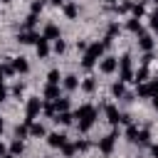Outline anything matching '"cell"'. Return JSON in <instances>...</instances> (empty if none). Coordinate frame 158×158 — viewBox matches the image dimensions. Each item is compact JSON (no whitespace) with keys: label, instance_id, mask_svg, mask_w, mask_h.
I'll return each instance as SVG.
<instances>
[{"label":"cell","instance_id":"50","mask_svg":"<svg viewBox=\"0 0 158 158\" xmlns=\"http://www.w3.org/2000/svg\"><path fill=\"white\" fill-rule=\"evenodd\" d=\"M104 2H116V0H104Z\"/></svg>","mask_w":158,"mask_h":158},{"label":"cell","instance_id":"52","mask_svg":"<svg viewBox=\"0 0 158 158\" xmlns=\"http://www.w3.org/2000/svg\"><path fill=\"white\" fill-rule=\"evenodd\" d=\"M153 2H156V5H158V0H153Z\"/></svg>","mask_w":158,"mask_h":158},{"label":"cell","instance_id":"13","mask_svg":"<svg viewBox=\"0 0 158 158\" xmlns=\"http://www.w3.org/2000/svg\"><path fill=\"white\" fill-rule=\"evenodd\" d=\"M54 121H57V123H62V126H69V123L74 121V114H72V111H62V114H57V116H54Z\"/></svg>","mask_w":158,"mask_h":158},{"label":"cell","instance_id":"10","mask_svg":"<svg viewBox=\"0 0 158 158\" xmlns=\"http://www.w3.org/2000/svg\"><path fill=\"white\" fill-rule=\"evenodd\" d=\"M138 47H141L143 52H151V49H153V37H151V35H146V32H143V35H138Z\"/></svg>","mask_w":158,"mask_h":158},{"label":"cell","instance_id":"3","mask_svg":"<svg viewBox=\"0 0 158 158\" xmlns=\"http://www.w3.org/2000/svg\"><path fill=\"white\" fill-rule=\"evenodd\" d=\"M40 111H42V99H40V96H30V99H27V106H25V114H27L25 123H32V118H35Z\"/></svg>","mask_w":158,"mask_h":158},{"label":"cell","instance_id":"33","mask_svg":"<svg viewBox=\"0 0 158 158\" xmlns=\"http://www.w3.org/2000/svg\"><path fill=\"white\" fill-rule=\"evenodd\" d=\"M64 49H67V44H64L62 40H54V52H57V54H62Z\"/></svg>","mask_w":158,"mask_h":158},{"label":"cell","instance_id":"24","mask_svg":"<svg viewBox=\"0 0 158 158\" xmlns=\"http://www.w3.org/2000/svg\"><path fill=\"white\" fill-rule=\"evenodd\" d=\"M143 12H146V7L141 5V2H136V5H131V15L138 20V17H143Z\"/></svg>","mask_w":158,"mask_h":158},{"label":"cell","instance_id":"28","mask_svg":"<svg viewBox=\"0 0 158 158\" xmlns=\"http://www.w3.org/2000/svg\"><path fill=\"white\" fill-rule=\"evenodd\" d=\"M111 94H114V96H123V94H126V89H123V81H116V84L111 86Z\"/></svg>","mask_w":158,"mask_h":158},{"label":"cell","instance_id":"2","mask_svg":"<svg viewBox=\"0 0 158 158\" xmlns=\"http://www.w3.org/2000/svg\"><path fill=\"white\" fill-rule=\"evenodd\" d=\"M118 79L121 81H133V67H131V57L128 54H123L121 59H118Z\"/></svg>","mask_w":158,"mask_h":158},{"label":"cell","instance_id":"12","mask_svg":"<svg viewBox=\"0 0 158 158\" xmlns=\"http://www.w3.org/2000/svg\"><path fill=\"white\" fill-rule=\"evenodd\" d=\"M42 37L44 40H59V27L57 25H47L44 32H42Z\"/></svg>","mask_w":158,"mask_h":158},{"label":"cell","instance_id":"41","mask_svg":"<svg viewBox=\"0 0 158 158\" xmlns=\"http://www.w3.org/2000/svg\"><path fill=\"white\" fill-rule=\"evenodd\" d=\"M86 47H89V44H86V42H81V40H79V42H77V49H81V52H86Z\"/></svg>","mask_w":158,"mask_h":158},{"label":"cell","instance_id":"38","mask_svg":"<svg viewBox=\"0 0 158 158\" xmlns=\"http://www.w3.org/2000/svg\"><path fill=\"white\" fill-rule=\"evenodd\" d=\"M116 10H118V12H128V10H131V2H121Z\"/></svg>","mask_w":158,"mask_h":158},{"label":"cell","instance_id":"7","mask_svg":"<svg viewBox=\"0 0 158 158\" xmlns=\"http://www.w3.org/2000/svg\"><path fill=\"white\" fill-rule=\"evenodd\" d=\"M104 111H106V118H109V123H111V126H116V123L121 121V114H118V109H116L114 104H106V106H104Z\"/></svg>","mask_w":158,"mask_h":158},{"label":"cell","instance_id":"49","mask_svg":"<svg viewBox=\"0 0 158 158\" xmlns=\"http://www.w3.org/2000/svg\"><path fill=\"white\" fill-rule=\"evenodd\" d=\"M0 84H2V72H0Z\"/></svg>","mask_w":158,"mask_h":158},{"label":"cell","instance_id":"17","mask_svg":"<svg viewBox=\"0 0 158 158\" xmlns=\"http://www.w3.org/2000/svg\"><path fill=\"white\" fill-rule=\"evenodd\" d=\"M77 86H79V79H77L74 74H67V77H64V89H67V91H74Z\"/></svg>","mask_w":158,"mask_h":158},{"label":"cell","instance_id":"36","mask_svg":"<svg viewBox=\"0 0 158 158\" xmlns=\"http://www.w3.org/2000/svg\"><path fill=\"white\" fill-rule=\"evenodd\" d=\"M74 146H77V151H86V148H89L91 143H89V141H77Z\"/></svg>","mask_w":158,"mask_h":158},{"label":"cell","instance_id":"40","mask_svg":"<svg viewBox=\"0 0 158 158\" xmlns=\"http://www.w3.org/2000/svg\"><path fill=\"white\" fill-rule=\"evenodd\" d=\"M116 32H118V25H111V27H109V37H114Z\"/></svg>","mask_w":158,"mask_h":158},{"label":"cell","instance_id":"27","mask_svg":"<svg viewBox=\"0 0 158 158\" xmlns=\"http://www.w3.org/2000/svg\"><path fill=\"white\" fill-rule=\"evenodd\" d=\"M81 89H84V91H89V94H91V91H94V89H96V81H94V79H91V77H89V79H84V81H81Z\"/></svg>","mask_w":158,"mask_h":158},{"label":"cell","instance_id":"42","mask_svg":"<svg viewBox=\"0 0 158 158\" xmlns=\"http://www.w3.org/2000/svg\"><path fill=\"white\" fill-rule=\"evenodd\" d=\"M7 96V89H5V84H0V101Z\"/></svg>","mask_w":158,"mask_h":158},{"label":"cell","instance_id":"35","mask_svg":"<svg viewBox=\"0 0 158 158\" xmlns=\"http://www.w3.org/2000/svg\"><path fill=\"white\" fill-rule=\"evenodd\" d=\"M151 27L158 32V10H156V12H151Z\"/></svg>","mask_w":158,"mask_h":158},{"label":"cell","instance_id":"37","mask_svg":"<svg viewBox=\"0 0 158 158\" xmlns=\"http://www.w3.org/2000/svg\"><path fill=\"white\" fill-rule=\"evenodd\" d=\"M22 91H25V84H15V86H12V94H15V96H20Z\"/></svg>","mask_w":158,"mask_h":158},{"label":"cell","instance_id":"22","mask_svg":"<svg viewBox=\"0 0 158 158\" xmlns=\"http://www.w3.org/2000/svg\"><path fill=\"white\" fill-rule=\"evenodd\" d=\"M22 151H25V146H22V141H20V138L10 143V156H20Z\"/></svg>","mask_w":158,"mask_h":158},{"label":"cell","instance_id":"5","mask_svg":"<svg viewBox=\"0 0 158 158\" xmlns=\"http://www.w3.org/2000/svg\"><path fill=\"white\" fill-rule=\"evenodd\" d=\"M138 96H158V79H153V81H143V84H138Z\"/></svg>","mask_w":158,"mask_h":158},{"label":"cell","instance_id":"39","mask_svg":"<svg viewBox=\"0 0 158 158\" xmlns=\"http://www.w3.org/2000/svg\"><path fill=\"white\" fill-rule=\"evenodd\" d=\"M40 10H42V2H37V0H35V2H32V15H37Z\"/></svg>","mask_w":158,"mask_h":158},{"label":"cell","instance_id":"19","mask_svg":"<svg viewBox=\"0 0 158 158\" xmlns=\"http://www.w3.org/2000/svg\"><path fill=\"white\" fill-rule=\"evenodd\" d=\"M126 27H128L131 32H136V35H143V27H141V22H138L136 17H131V20L126 22Z\"/></svg>","mask_w":158,"mask_h":158},{"label":"cell","instance_id":"11","mask_svg":"<svg viewBox=\"0 0 158 158\" xmlns=\"http://www.w3.org/2000/svg\"><path fill=\"white\" fill-rule=\"evenodd\" d=\"M22 44H37L40 42V35H35V32H20V37H17Z\"/></svg>","mask_w":158,"mask_h":158},{"label":"cell","instance_id":"29","mask_svg":"<svg viewBox=\"0 0 158 158\" xmlns=\"http://www.w3.org/2000/svg\"><path fill=\"white\" fill-rule=\"evenodd\" d=\"M42 111H44L47 116H52V118L57 116V109H54V104H52V101H49V104H42Z\"/></svg>","mask_w":158,"mask_h":158},{"label":"cell","instance_id":"48","mask_svg":"<svg viewBox=\"0 0 158 158\" xmlns=\"http://www.w3.org/2000/svg\"><path fill=\"white\" fill-rule=\"evenodd\" d=\"M2 158H15V156H10V153H5V156H2Z\"/></svg>","mask_w":158,"mask_h":158},{"label":"cell","instance_id":"23","mask_svg":"<svg viewBox=\"0 0 158 158\" xmlns=\"http://www.w3.org/2000/svg\"><path fill=\"white\" fill-rule=\"evenodd\" d=\"M64 15H67V17H77V15H79V7H77L74 2H67V5H64Z\"/></svg>","mask_w":158,"mask_h":158},{"label":"cell","instance_id":"1","mask_svg":"<svg viewBox=\"0 0 158 158\" xmlns=\"http://www.w3.org/2000/svg\"><path fill=\"white\" fill-rule=\"evenodd\" d=\"M74 118H77L79 131H89V128L94 126V121H96V109H94L91 104H84V106H79V109L74 111Z\"/></svg>","mask_w":158,"mask_h":158},{"label":"cell","instance_id":"44","mask_svg":"<svg viewBox=\"0 0 158 158\" xmlns=\"http://www.w3.org/2000/svg\"><path fill=\"white\" fill-rule=\"evenodd\" d=\"M2 156H5V143L0 141V158H2Z\"/></svg>","mask_w":158,"mask_h":158},{"label":"cell","instance_id":"47","mask_svg":"<svg viewBox=\"0 0 158 158\" xmlns=\"http://www.w3.org/2000/svg\"><path fill=\"white\" fill-rule=\"evenodd\" d=\"M2 128H5V123H2V118H0V133H2Z\"/></svg>","mask_w":158,"mask_h":158},{"label":"cell","instance_id":"4","mask_svg":"<svg viewBox=\"0 0 158 158\" xmlns=\"http://www.w3.org/2000/svg\"><path fill=\"white\" fill-rule=\"evenodd\" d=\"M116 138H118V136H116V131L106 133V136H104V138L99 141V151H101L104 156H109V153L114 151V143H116Z\"/></svg>","mask_w":158,"mask_h":158},{"label":"cell","instance_id":"21","mask_svg":"<svg viewBox=\"0 0 158 158\" xmlns=\"http://www.w3.org/2000/svg\"><path fill=\"white\" fill-rule=\"evenodd\" d=\"M52 104H54L57 114H62V111H69V99H54Z\"/></svg>","mask_w":158,"mask_h":158},{"label":"cell","instance_id":"15","mask_svg":"<svg viewBox=\"0 0 158 158\" xmlns=\"http://www.w3.org/2000/svg\"><path fill=\"white\" fill-rule=\"evenodd\" d=\"M35 49H37V54H40V57L44 59V57L49 54V44H47V40H44V37H40V42L35 44Z\"/></svg>","mask_w":158,"mask_h":158},{"label":"cell","instance_id":"43","mask_svg":"<svg viewBox=\"0 0 158 158\" xmlns=\"http://www.w3.org/2000/svg\"><path fill=\"white\" fill-rule=\"evenodd\" d=\"M151 153H153V156L158 158V143H156V146H151Z\"/></svg>","mask_w":158,"mask_h":158},{"label":"cell","instance_id":"32","mask_svg":"<svg viewBox=\"0 0 158 158\" xmlns=\"http://www.w3.org/2000/svg\"><path fill=\"white\" fill-rule=\"evenodd\" d=\"M35 22H37V15H32V12H30V15H27V20H25V27L30 30V27H35Z\"/></svg>","mask_w":158,"mask_h":158},{"label":"cell","instance_id":"31","mask_svg":"<svg viewBox=\"0 0 158 158\" xmlns=\"http://www.w3.org/2000/svg\"><path fill=\"white\" fill-rule=\"evenodd\" d=\"M62 153H64V156H74V153H77V146H74V143H64V146H62Z\"/></svg>","mask_w":158,"mask_h":158},{"label":"cell","instance_id":"9","mask_svg":"<svg viewBox=\"0 0 158 158\" xmlns=\"http://www.w3.org/2000/svg\"><path fill=\"white\" fill-rule=\"evenodd\" d=\"M12 69H15V74H25V72H30V64L25 57H17V59H12Z\"/></svg>","mask_w":158,"mask_h":158},{"label":"cell","instance_id":"18","mask_svg":"<svg viewBox=\"0 0 158 158\" xmlns=\"http://www.w3.org/2000/svg\"><path fill=\"white\" fill-rule=\"evenodd\" d=\"M133 143H141V146H148V143H151V133H148V128H141Z\"/></svg>","mask_w":158,"mask_h":158},{"label":"cell","instance_id":"8","mask_svg":"<svg viewBox=\"0 0 158 158\" xmlns=\"http://www.w3.org/2000/svg\"><path fill=\"white\" fill-rule=\"evenodd\" d=\"M47 143H49L52 148H62V146L67 143V136H64V133H47Z\"/></svg>","mask_w":158,"mask_h":158},{"label":"cell","instance_id":"53","mask_svg":"<svg viewBox=\"0 0 158 158\" xmlns=\"http://www.w3.org/2000/svg\"><path fill=\"white\" fill-rule=\"evenodd\" d=\"M2 2H10V0H2Z\"/></svg>","mask_w":158,"mask_h":158},{"label":"cell","instance_id":"16","mask_svg":"<svg viewBox=\"0 0 158 158\" xmlns=\"http://www.w3.org/2000/svg\"><path fill=\"white\" fill-rule=\"evenodd\" d=\"M44 96L52 99V101L59 99V84H47V86H44Z\"/></svg>","mask_w":158,"mask_h":158},{"label":"cell","instance_id":"25","mask_svg":"<svg viewBox=\"0 0 158 158\" xmlns=\"http://www.w3.org/2000/svg\"><path fill=\"white\" fill-rule=\"evenodd\" d=\"M27 133H30V131H27V123H17V126H15V136H17L20 141H22Z\"/></svg>","mask_w":158,"mask_h":158},{"label":"cell","instance_id":"14","mask_svg":"<svg viewBox=\"0 0 158 158\" xmlns=\"http://www.w3.org/2000/svg\"><path fill=\"white\" fill-rule=\"evenodd\" d=\"M27 131H30V136H37V138H40V136H47L44 126H42V123H35V121L27 123Z\"/></svg>","mask_w":158,"mask_h":158},{"label":"cell","instance_id":"45","mask_svg":"<svg viewBox=\"0 0 158 158\" xmlns=\"http://www.w3.org/2000/svg\"><path fill=\"white\" fill-rule=\"evenodd\" d=\"M52 5H64V0H49Z\"/></svg>","mask_w":158,"mask_h":158},{"label":"cell","instance_id":"34","mask_svg":"<svg viewBox=\"0 0 158 158\" xmlns=\"http://www.w3.org/2000/svg\"><path fill=\"white\" fill-rule=\"evenodd\" d=\"M0 72H2V77H10V74H15L12 64H2V67H0Z\"/></svg>","mask_w":158,"mask_h":158},{"label":"cell","instance_id":"30","mask_svg":"<svg viewBox=\"0 0 158 158\" xmlns=\"http://www.w3.org/2000/svg\"><path fill=\"white\" fill-rule=\"evenodd\" d=\"M47 84H59V72H57V69H52V72L47 74Z\"/></svg>","mask_w":158,"mask_h":158},{"label":"cell","instance_id":"20","mask_svg":"<svg viewBox=\"0 0 158 158\" xmlns=\"http://www.w3.org/2000/svg\"><path fill=\"white\" fill-rule=\"evenodd\" d=\"M146 77H148V67L143 64V67H141V69L133 74V81H136V84H143V81H146Z\"/></svg>","mask_w":158,"mask_h":158},{"label":"cell","instance_id":"51","mask_svg":"<svg viewBox=\"0 0 158 158\" xmlns=\"http://www.w3.org/2000/svg\"><path fill=\"white\" fill-rule=\"evenodd\" d=\"M37 2H44V0H37Z\"/></svg>","mask_w":158,"mask_h":158},{"label":"cell","instance_id":"6","mask_svg":"<svg viewBox=\"0 0 158 158\" xmlns=\"http://www.w3.org/2000/svg\"><path fill=\"white\" fill-rule=\"evenodd\" d=\"M99 69H101L104 74H111V72L118 69V59H116V57H104L101 64H99Z\"/></svg>","mask_w":158,"mask_h":158},{"label":"cell","instance_id":"26","mask_svg":"<svg viewBox=\"0 0 158 158\" xmlns=\"http://www.w3.org/2000/svg\"><path fill=\"white\" fill-rule=\"evenodd\" d=\"M136 136H138V126H136V123H128V128H126V138H128V141H136Z\"/></svg>","mask_w":158,"mask_h":158},{"label":"cell","instance_id":"46","mask_svg":"<svg viewBox=\"0 0 158 158\" xmlns=\"http://www.w3.org/2000/svg\"><path fill=\"white\" fill-rule=\"evenodd\" d=\"M153 106H156V109H158V96H153Z\"/></svg>","mask_w":158,"mask_h":158}]
</instances>
